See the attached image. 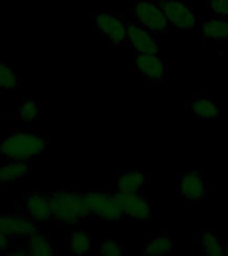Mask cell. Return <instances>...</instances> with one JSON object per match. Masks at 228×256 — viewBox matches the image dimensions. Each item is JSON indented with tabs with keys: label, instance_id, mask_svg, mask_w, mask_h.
I'll return each mask as SVG.
<instances>
[{
	"label": "cell",
	"instance_id": "1",
	"mask_svg": "<svg viewBox=\"0 0 228 256\" xmlns=\"http://www.w3.org/2000/svg\"><path fill=\"white\" fill-rule=\"evenodd\" d=\"M47 148V140L36 134L12 132L0 142V155L8 160H27L40 155Z\"/></svg>",
	"mask_w": 228,
	"mask_h": 256
},
{
	"label": "cell",
	"instance_id": "2",
	"mask_svg": "<svg viewBox=\"0 0 228 256\" xmlns=\"http://www.w3.org/2000/svg\"><path fill=\"white\" fill-rule=\"evenodd\" d=\"M52 218L62 226H75L90 218L84 196L72 191H54L50 194Z\"/></svg>",
	"mask_w": 228,
	"mask_h": 256
},
{
	"label": "cell",
	"instance_id": "3",
	"mask_svg": "<svg viewBox=\"0 0 228 256\" xmlns=\"http://www.w3.org/2000/svg\"><path fill=\"white\" fill-rule=\"evenodd\" d=\"M84 196V204L90 218H98L107 222H119L124 218L115 196L102 192H88Z\"/></svg>",
	"mask_w": 228,
	"mask_h": 256
},
{
	"label": "cell",
	"instance_id": "4",
	"mask_svg": "<svg viewBox=\"0 0 228 256\" xmlns=\"http://www.w3.org/2000/svg\"><path fill=\"white\" fill-rule=\"evenodd\" d=\"M168 24L179 31H192L198 24V18L191 6L183 0H158Z\"/></svg>",
	"mask_w": 228,
	"mask_h": 256
},
{
	"label": "cell",
	"instance_id": "5",
	"mask_svg": "<svg viewBox=\"0 0 228 256\" xmlns=\"http://www.w3.org/2000/svg\"><path fill=\"white\" fill-rule=\"evenodd\" d=\"M132 16L136 24L148 30L152 34H163L168 31V24L159 4L152 0H143L134 7Z\"/></svg>",
	"mask_w": 228,
	"mask_h": 256
},
{
	"label": "cell",
	"instance_id": "6",
	"mask_svg": "<svg viewBox=\"0 0 228 256\" xmlns=\"http://www.w3.org/2000/svg\"><path fill=\"white\" fill-rule=\"evenodd\" d=\"M115 199L123 212L124 218L135 220V222H147L151 219V203L142 192H115Z\"/></svg>",
	"mask_w": 228,
	"mask_h": 256
},
{
	"label": "cell",
	"instance_id": "7",
	"mask_svg": "<svg viewBox=\"0 0 228 256\" xmlns=\"http://www.w3.org/2000/svg\"><path fill=\"white\" fill-rule=\"evenodd\" d=\"M94 26L114 46H119L127 42V23H124V20L119 16L106 11L99 12L95 16Z\"/></svg>",
	"mask_w": 228,
	"mask_h": 256
},
{
	"label": "cell",
	"instance_id": "8",
	"mask_svg": "<svg viewBox=\"0 0 228 256\" xmlns=\"http://www.w3.org/2000/svg\"><path fill=\"white\" fill-rule=\"evenodd\" d=\"M178 194L191 203L202 202L207 195V188L199 172L190 171L182 174L178 179Z\"/></svg>",
	"mask_w": 228,
	"mask_h": 256
},
{
	"label": "cell",
	"instance_id": "9",
	"mask_svg": "<svg viewBox=\"0 0 228 256\" xmlns=\"http://www.w3.org/2000/svg\"><path fill=\"white\" fill-rule=\"evenodd\" d=\"M127 43L136 54H159V42L155 34L136 23H127Z\"/></svg>",
	"mask_w": 228,
	"mask_h": 256
},
{
	"label": "cell",
	"instance_id": "10",
	"mask_svg": "<svg viewBox=\"0 0 228 256\" xmlns=\"http://www.w3.org/2000/svg\"><path fill=\"white\" fill-rule=\"evenodd\" d=\"M135 67L138 74L150 82H160L167 74V64L158 54H138Z\"/></svg>",
	"mask_w": 228,
	"mask_h": 256
},
{
	"label": "cell",
	"instance_id": "11",
	"mask_svg": "<svg viewBox=\"0 0 228 256\" xmlns=\"http://www.w3.org/2000/svg\"><path fill=\"white\" fill-rule=\"evenodd\" d=\"M38 231L35 220L22 215H0V232L7 236L28 238Z\"/></svg>",
	"mask_w": 228,
	"mask_h": 256
},
{
	"label": "cell",
	"instance_id": "12",
	"mask_svg": "<svg viewBox=\"0 0 228 256\" xmlns=\"http://www.w3.org/2000/svg\"><path fill=\"white\" fill-rule=\"evenodd\" d=\"M24 210L26 215L35 222H48L52 219L51 198L39 191L28 194L24 203Z\"/></svg>",
	"mask_w": 228,
	"mask_h": 256
},
{
	"label": "cell",
	"instance_id": "13",
	"mask_svg": "<svg viewBox=\"0 0 228 256\" xmlns=\"http://www.w3.org/2000/svg\"><path fill=\"white\" fill-rule=\"evenodd\" d=\"M190 110L194 115L202 120H215L219 119L220 107L219 104L214 102L208 96H199L192 100L190 104Z\"/></svg>",
	"mask_w": 228,
	"mask_h": 256
},
{
	"label": "cell",
	"instance_id": "14",
	"mask_svg": "<svg viewBox=\"0 0 228 256\" xmlns=\"http://www.w3.org/2000/svg\"><path fill=\"white\" fill-rule=\"evenodd\" d=\"M203 38L208 42L228 40V20L226 18H214L206 20L202 27Z\"/></svg>",
	"mask_w": 228,
	"mask_h": 256
},
{
	"label": "cell",
	"instance_id": "15",
	"mask_svg": "<svg viewBox=\"0 0 228 256\" xmlns=\"http://www.w3.org/2000/svg\"><path fill=\"white\" fill-rule=\"evenodd\" d=\"M24 248L27 251V255L47 256L54 254V246L50 242V239L43 234H39L38 231L35 234H32L31 236H28Z\"/></svg>",
	"mask_w": 228,
	"mask_h": 256
},
{
	"label": "cell",
	"instance_id": "16",
	"mask_svg": "<svg viewBox=\"0 0 228 256\" xmlns=\"http://www.w3.org/2000/svg\"><path fill=\"white\" fill-rule=\"evenodd\" d=\"M30 172H31V166L28 164V162L10 160L8 163L0 166V184L20 179Z\"/></svg>",
	"mask_w": 228,
	"mask_h": 256
},
{
	"label": "cell",
	"instance_id": "17",
	"mask_svg": "<svg viewBox=\"0 0 228 256\" xmlns=\"http://www.w3.org/2000/svg\"><path fill=\"white\" fill-rule=\"evenodd\" d=\"M147 183V176L136 171H126L118 176V190L127 192H139Z\"/></svg>",
	"mask_w": 228,
	"mask_h": 256
},
{
	"label": "cell",
	"instance_id": "18",
	"mask_svg": "<svg viewBox=\"0 0 228 256\" xmlns=\"http://www.w3.org/2000/svg\"><path fill=\"white\" fill-rule=\"evenodd\" d=\"M91 234L88 231L74 232L68 239V252L72 255H87L91 252Z\"/></svg>",
	"mask_w": 228,
	"mask_h": 256
},
{
	"label": "cell",
	"instance_id": "19",
	"mask_svg": "<svg viewBox=\"0 0 228 256\" xmlns=\"http://www.w3.org/2000/svg\"><path fill=\"white\" fill-rule=\"evenodd\" d=\"M172 244L171 239L168 238L167 235H158L155 238H152L144 244L143 252L144 254H148V255H166V254H170L172 251Z\"/></svg>",
	"mask_w": 228,
	"mask_h": 256
},
{
	"label": "cell",
	"instance_id": "20",
	"mask_svg": "<svg viewBox=\"0 0 228 256\" xmlns=\"http://www.w3.org/2000/svg\"><path fill=\"white\" fill-rule=\"evenodd\" d=\"M203 254L207 256H223V244L215 232L206 231L200 239Z\"/></svg>",
	"mask_w": 228,
	"mask_h": 256
},
{
	"label": "cell",
	"instance_id": "21",
	"mask_svg": "<svg viewBox=\"0 0 228 256\" xmlns=\"http://www.w3.org/2000/svg\"><path fill=\"white\" fill-rule=\"evenodd\" d=\"M19 84V76L15 70L7 64L6 62L0 60V90H15Z\"/></svg>",
	"mask_w": 228,
	"mask_h": 256
},
{
	"label": "cell",
	"instance_id": "22",
	"mask_svg": "<svg viewBox=\"0 0 228 256\" xmlns=\"http://www.w3.org/2000/svg\"><path fill=\"white\" fill-rule=\"evenodd\" d=\"M39 116V103L34 99L24 100L18 108L16 118L24 123H31Z\"/></svg>",
	"mask_w": 228,
	"mask_h": 256
},
{
	"label": "cell",
	"instance_id": "23",
	"mask_svg": "<svg viewBox=\"0 0 228 256\" xmlns=\"http://www.w3.org/2000/svg\"><path fill=\"white\" fill-rule=\"evenodd\" d=\"M100 252L106 256H123L126 254L124 244L116 240H104L100 246Z\"/></svg>",
	"mask_w": 228,
	"mask_h": 256
},
{
	"label": "cell",
	"instance_id": "24",
	"mask_svg": "<svg viewBox=\"0 0 228 256\" xmlns=\"http://www.w3.org/2000/svg\"><path fill=\"white\" fill-rule=\"evenodd\" d=\"M208 7L214 15L219 18H228V0H210Z\"/></svg>",
	"mask_w": 228,
	"mask_h": 256
},
{
	"label": "cell",
	"instance_id": "25",
	"mask_svg": "<svg viewBox=\"0 0 228 256\" xmlns=\"http://www.w3.org/2000/svg\"><path fill=\"white\" fill-rule=\"evenodd\" d=\"M10 247V242H8V236L4 235L0 232V252L6 251Z\"/></svg>",
	"mask_w": 228,
	"mask_h": 256
},
{
	"label": "cell",
	"instance_id": "26",
	"mask_svg": "<svg viewBox=\"0 0 228 256\" xmlns=\"http://www.w3.org/2000/svg\"><path fill=\"white\" fill-rule=\"evenodd\" d=\"M223 255L228 256V244H223Z\"/></svg>",
	"mask_w": 228,
	"mask_h": 256
},
{
	"label": "cell",
	"instance_id": "27",
	"mask_svg": "<svg viewBox=\"0 0 228 256\" xmlns=\"http://www.w3.org/2000/svg\"><path fill=\"white\" fill-rule=\"evenodd\" d=\"M204 2H207V3H208V2H210V0H204Z\"/></svg>",
	"mask_w": 228,
	"mask_h": 256
}]
</instances>
